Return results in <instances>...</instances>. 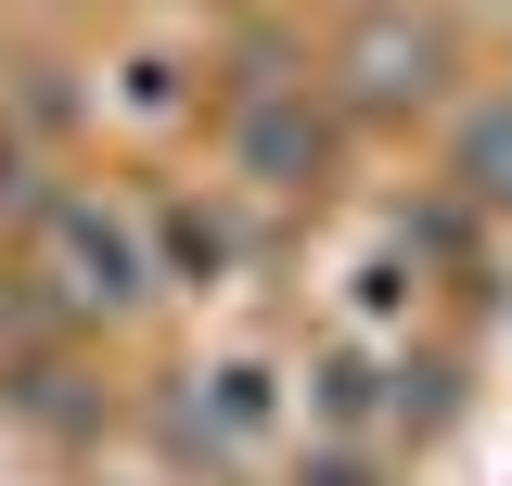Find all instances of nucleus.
<instances>
[{
  "label": "nucleus",
  "mask_w": 512,
  "mask_h": 486,
  "mask_svg": "<svg viewBox=\"0 0 512 486\" xmlns=\"http://www.w3.org/2000/svg\"><path fill=\"white\" fill-rule=\"evenodd\" d=\"M410 295H423V256H410V269H397V256H372V269H359V295H346V320H359V333H384Z\"/></svg>",
  "instance_id": "obj_8"
},
{
  "label": "nucleus",
  "mask_w": 512,
  "mask_h": 486,
  "mask_svg": "<svg viewBox=\"0 0 512 486\" xmlns=\"http://www.w3.org/2000/svg\"><path fill=\"white\" fill-rule=\"evenodd\" d=\"M39 282H52V307H77V320H128V307L154 295L141 218L103 205V192H64L52 218H39Z\"/></svg>",
  "instance_id": "obj_1"
},
{
  "label": "nucleus",
  "mask_w": 512,
  "mask_h": 486,
  "mask_svg": "<svg viewBox=\"0 0 512 486\" xmlns=\"http://www.w3.org/2000/svg\"><path fill=\"white\" fill-rule=\"evenodd\" d=\"M320 154H333V128L308 116V90H295V77H256L244 116H231V167H244L256 192H308Z\"/></svg>",
  "instance_id": "obj_3"
},
{
  "label": "nucleus",
  "mask_w": 512,
  "mask_h": 486,
  "mask_svg": "<svg viewBox=\"0 0 512 486\" xmlns=\"http://www.w3.org/2000/svg\"><path fill=\"white\" fill-rule=\"evenodd\" d=\"M448 180L474 192V205H512V103H474L461 116V167Z\"/></svg>",
  "instance_id": "obj_6"
},
{
  "label": "nucleus",
  "mask_w": 512,
  "mask_h": 486,
  "mask_svg": "<svg viewBox=\"0 0 512 486\" xmlns=\"http://www.w3.org/2000/svg\"><path fill=\"white\" fill-rule=\"evenodd\" d=\"M116 77H128V90H116V116H141V128H154V116H180V90H167L180 64H167V52H128Z\"/></svg>",
  "instance_id": "obj_9"
},
{
  "label": "nucleus",
  "mask_w": 512,
  "mask_h": 486,
  "mask_svg": "<svg viewBox=\"0 0 512 486\" xmlns=\"http://www.w3.org/2000/svg\"><path fill=\"white\" fill-rule=\"evenodd\" d=\"M308 423H333V435L397 423V410H384V359H372V346H333V359L308 371Z\"/></svg>",
  "instance_id": "obj_5"
},
{
  "label": "nucleus",
  "mask_w": 512,
  "mask_h": 486,
  "mask_svg": "<svg viewBox=\"0 0 512 486\" xmlns=\"http://www.w3.org/2000/svg\"><path fill=\"white\" fill-rule=\"evenodd\" d=\"M180 435L205 448V461H256V448L282 435V371H269V359H218V371H192Z\"/></svg>",
  "instance_id": "obj_4"
},
{
  "label": "nucleus",
  "mask_w": 512,
  "mask_h": 486,
  "mask_svg": "<svg viewBox=\"0 0 512 486\" xmlns=\"http://www.w3.org/2000/svg\"><path fill=\"white\" fill-rule=\"evenodd\" d=\"M436 90H448V26L436 13H359V39H346V103L410 116V103H436Z\"/></svg>",
  "instance_id": "obj_2"
},
{
  "label": "nucleus",
  "mask_w": 512,
  "mask_h": 486,
  "mask_svg": "<svg viewBox=\"0 0 512 486\" xmlns=\"http://www.w3.org/2000/svg\"><path fill=\"white\" fill-rule=\"evenodd\" d=\"M167 256H180L192 282H218V269H231L244 243H231V218H205V205H167Z\"/></svg>",
  "instance_id": "obj_7"
}]
</instances>
